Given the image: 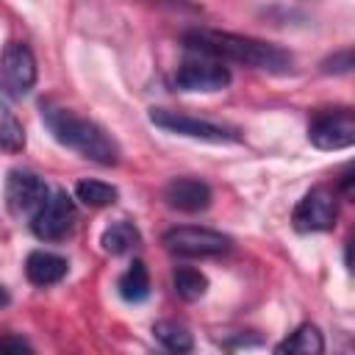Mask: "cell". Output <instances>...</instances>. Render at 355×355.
<instances>
[{
	"label": "cell",
	"instance_id": "cell-8",
	"mask_svg": "<svg viewBox=\"0 0 355 355\" xmlns=\"http://www.w3.org/2000/svg\"><path fill=\"white\" fill-rule=\"evenodd\" d=\"M308 139L319 150H347L355 144V114L349 108H336L316 114L308 125Z\"/></svg>",
	"mask_w": 355,
	"mask_h": 355
},
{
	"label": "cell",
	"instance_id": "cell-13",
	"mask_svg": "<svg viewBox=\"0 0 355 355\" xmlns=\"http://www.w3.org/2000/svg\"><path fill=\"white\" fill-rule=\"evenodd\" d=\"M322 349H324V338L316 324H300L286 341L275 347L277 355H286V352L288 355H319Z\"/></svg>",
	"mask_w": 355,
	"mask_h": 355
},
{
	"label": "cell",
	"instance_id": "cell-23",
	"mask_svg": "<svg viewBox=\"0 0 355 355\" xmlns=\"http://www.w3.org/2000/svg\"><path fill=\"white\" fill-rule=\"evenodd\" d=\"M6 302H8V294H6V288H3V286H0V308H3V305H6Z\"/></svg>",
	"mask_w": 355,
	"mask_h": 355
},
{
	"label": "cell",
	"instance_id": "cell-1",
	"mask_svg": "<svg viewBox=\"0 0 355 355\" xmlns=\"http://www.w3.org/2000/svg\"><path fill=\"white\" fill-rule=\"evenodd\" d=\"M183 44L191 53H205L214 55L219 61H236L252 69H263V72H291V53L272 44V42H261L252 36H241V33H227V31H208V28H197L183 33Z\"/></svg>",
	"mask_w": 355,
	"mask_h": 355
},
{
	"label": "cell",
	"instance_id": "cell-7",
	"mask_svg": "<svg viewBox=\"0 0 355 355\" xmlns=\"http://www.w3.org/2000/svg\"><path fill=\"white\" fill-rule=\"evenodd\" d=\"M150 122L161 130H169V133H178V136H191V139H200V141H236V130L230 128H222L216 122H208V119H197V116H189V114H178V111H169V108H153L150 111Z\"/></svg>",
	"mask_w": 355,
	"mask_h": 355
},
{
	"label": "cell",
	"instance_id": "cell-18",
	"mask_svg": "<svg viewBox=\"0 0 355 355\" xmlns=\"http://www.w3.org/2000/svg\"><path fill=\"white\" fill-rule=\"evenodd\" d=\"M153 336L169 352H191V347H194L191 333L178 322H155L153 324Z\"/></svg>",
	"mask_w": 355,
	"mask_h": 355
},
{
	"label": "cell",
	"instance_id": "cell-9",
	"mask_svg": "<svg viewBox=\"0 0 355 355\" xmlns=\"http://www.w3.org/2000/svg\"><path fill=\"white\" fill-rule=\"evenodd\" d=\"M75 202L67 191H50L47 202L33 214L31 230L42 241H61L75 225Z\"/></svg>",
	"mask_w": 355,
	"mask_h": 355
},
{
	"label": "cell",
	"instance_id": "cell-6",
	"mask_svg": "<svg viewBox=\"0 0 355 355\" xmlns=\"http://www.w3.org/2000/svg\"><path fill=\"white\" fill-rule=\"evenodd\" d=\"M50 189L47 183L28 169H11L6 178V205L14 216H28L33 219V214L47 202Z\"/></svg>",
	"mask_w": 355,
	"mask_h": 355
},
{
	"label": "cell",
	"instance_id": "cell-4",
	"mask_svg": "<svg viewBox=\"0 0 355 355\" xmlns=\"http://www.w3.org/2000/svg\"><path fill=\"white\" fill-rule=\"evenodd\" d=\"M175 83L183 92H219L230 83V69L225 61L205 55V53H191L180 61L175 72Z\"/></svg>",
	"mask_w": 355,
	"mask_h": 355
},
{
	"label": "cell",
	"instance_id": "cell-11",
	"mask_svg": "<svg viewBox=\"0 0 355 355\" xmlns=\"http://www.w3.org/2000/svg\"><path fill=\"white\" fill-rule=\"evenodd\" d=\"M211 186L197 178H175L164 189V200L169 208L183 214H200L211 205Z\"/></svg>",
	"mask_w": 355,
	"mask_h": 355
},
{
	"label": "cell",
	"instance_id": "cell-19",
	"mask_svg": "<svg viewBox=\"0 0 355 355\" xmlns=\"http://www.w3.org/2000/svg\"><path fill=\"white\" fill-rule=\"evenodd\" d=\"M0 147L3 150H11V153H17V150L25 147V133H22L19 122L6 108H0Z\"/></svg>",
	"mask_w": 355,
	"mask_h": 355
},
{
	"label": "cell",
	"instance_id": "cell-15",
	"mask_svg": "<svg viewBox=\"0 0 355 355\" xmlns=\"http://www.w3.org/2000/svg\"><path fill=\"white\" fill-rule=\"evenodd\" d=\"M116 288H119V297L125 302H144L150 297V275H147V266L141 261H133L122 272Z\"/></svg>",
	"mask_w": 355,
	"mask_h": 355
},
{
	"label": "cell",
	"instance_id": "cell-5",
	"mask_svg": "<svg viewBox=\"0 0 355 355\" xmlns=\"http://www.w3.org/2000/svg\"><path fill=\"white\" fill-rule=\"evenodd\" d=\"M338 219V200L336 191L327 186H316L311 189L294 208L291 222L300 233H319V230H330Z\"/></svg>",
	"mask_w": 355,
	"mask_h": 355
},
{
	"label": "cell",
	"instance_id": "cell-22",
	"mask_svg": "<svg viewBox=\"0 0 355 355\" xmlns=\"http://www.w3.org/2000/svg\"><path fill=\"white\" fill-rule=\"evenodd\" d=\"M0 352H31V344L17 336H6L0 338Z\"/></svg>",
	"mask_w": 355,
	"mask_h": 355
},
{
	"label": "cell",
	"instance_id": "cell-17",
	"mask_svg": "<svg viewBox=\"0 0 355 355\" xmlns=\"http://www.w3.org/2000/svg\"><path fill=\"white\" fill-rule=\"evenodd\" d=\"M172 286H175V291H178L180 300L194 302V300H200V297L208 291V277H205L200 269L180 266V269H175V275H172Z\"/></svg>",
	"mask_w": 355,
	"mask_h": 355
},
{
	"label": "cell",
	"instance_id": "cell-12",
	"mask_svg": "<svg viewBox=\"0 0 355 355\" xmlns=\"http://www.w3.org/2000/svg\"><path fill=\"white\" fill-rule=\"evenodd\" d=\"M67 269H69V263H67V258H61V255H55V252H47V250H33L31 255H28V261H25V275H28V280L33 283V286H53V283H58V280H64V275H67Z\"/></svg>",
	"mask_w": 355,
	"mask_h": 355
},
{
	"label": "cell",
	"instance_id": "cell-20",
	"mask_svg": "<svg viewBox=\"0 0 355 355\" xmlns=\"http://www.w3.org/2000/svg\"><path fill=\"white\" fill-rule=\"evenodd\" d=\"M355 67V61H352V50H341V53H336V55H330V58H324L322 61V72H336V75H341V72H349Z\"/></svg>",
	"mask_w": 355,
	"mask_h": 355
},
{
	"label": "cell",
	"instance_id": "cell-21",
	"mask_svg": "<svg viewBox=\"0 0 355 355\" xmlns=\"http://www.w3.org/2000/svg\"><path fill=\"white\" fill-rule=\"evenodd\" d=\"M144 3L158 6V8H169V11H191V14L200 11V6L191 3V0H144Z\"/></svg>",
	"mask_w": 355,
	"mask_h": 355
},
{
	"label": "cell",
	"instance_id": "cell-14",
	"mask_svg": "<svg viewBox=\"0 0 355 355\" xmlns=\"http://www.w3.org/2000/svg\"><path fill=\"white\" fill-rule=\"evenodd\" d=\"M139 241H141L139 230H136L130 222H125V219L111 222V225L100 233V244H103V250H105L108 255H125V252H130L133 247H139Z\"/></svg>",
	"mask_w": 355,
	"mask_h": 355
},
{
	"label": "cell",
	"instance_id": "cell-3",
	"mask_svg": "<svg viewBox=\"0 0 355 355\" xmlns=\"http://www.w3.org/2000/svg\"><path fill=\"white\" fill-rule=\"evenodd\" d=\"M164 247L178 258H214L230 250V239L211 227L180 225L164 233Z\"/></svg>",
	"mask_w": 355,
	"mask_h": 355
},
{
	"label": "cell",
	"instance_id": "cell-2",
	"mask_svg": "<svg viewBox=\"0 0 355 355\" xmlns=\"http://www.w3.org/2000/svg\"><path fill=\"white\" fill-rule=\"evenodd\" d=\"M42 119L47 125V130L53 133V139L75 153H80L83 158L103 164V166H114L119 161V147L116 141L92 119L78 116L69 108L53 105V103H42Z\"/></svg>",
	"mask_w": 355,
	"mask_h": 355
},
{
	"label": "cell",
	"instance_id": "cell-10",
	"mask_svg": "<svg viewBox=\"0 0 355 355\" xmlns=\"http://www.w3.org/2000/svg\"><path fill=\"white\" fill-rule=\"evenodd\" d=\"M36 83V58L28 44L11 42L0 55V86L11 97H22Z\"/></svg>",
	"mask_w": 355,
	"mask_h": 355
},
{
	"label": "cell",
	"instance_id": "cell-16",
	"mask_svg": "<svg viewBox=\"0 0 355 355\" xmlns=\"http://www.w3.org/2000/svg\"><path fill=\"white\" fill-rule=\"evenodd\" d=\"M75 197L89 208H105V205L116 202L119 191L111 183H103V180H78L75 183Z\"/></svg>",
	"mask_w": 355,
	"mask_h": 355
}]
</instances>
